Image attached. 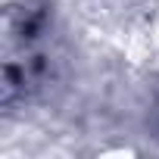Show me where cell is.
<instances>
[{
    "label": "cell",
    "instance_id": "obj_1",
    "mask_svg": "<svg viewBox=\"0 0 159 159\" xmlns=\"http://www.w3.org/2000/svg\"><path fill=\"white\" fill-rule=\"evenodd\" d=\"M50 13L41 0H22V7L10 10L7 22V69H3V100L28 97L47 78V47Z\"/></svg>",
    "mask_w": 159,
    "mask_h": 159
}]
</instances>
